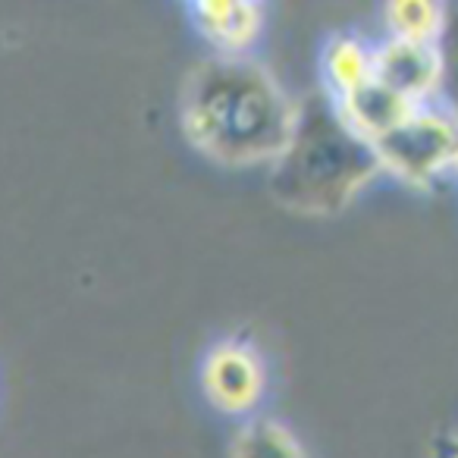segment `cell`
Segmentation results:
<instances>
[{
	"label": "cell",
	"instance_id": "obj_3",
	"mask_svg": "<svg viewBox=\"0 0 458 458\" xmlns=\"http://www.w3.org/2000/svg\"><path fill=\"white\" fill-rule=\"evenodd\" d=\"M377 164L411 189H430L458 170V116L443 104L418 107L374 145Z\"/></svg>",
	"mask_w": 458,
	"mask_h": 458
},
{
	"label": "cell",
	"instance_id": "obj_1",
	"mask_svg": "<svg viewBox=\"0 0 458 458\" xmlns=\"http://www.w3.org/2000/svg\"><path fill=\"white\" fill-rule=\"evenodd\" d=\"M301 101L251 57L214 54L182 91V129L195 151L220 166L274 164L299 126Z\"/></svg>",
	"mask_w": 458,
	"mask_h": 458
},
{
	"label": "cell",
	"instance_id": "obj_8",
	"mask_svg": "<svg viewBox=\"0 0 458 458\" xmlns=\"http://www.w3.org/2000/svg\"><path fill=\"white\" fill-rule=\"evenodd\" d=\"M374 47L377 45H368L358 35H333L327 41L320 54V72H324L327 95L333 101L374 79Z\"/></svg>",
	"mask_w": 458,
	"mask_h": 458
},
{
	"label": "cell",
	"instance_id": "obj_5",
	"mask_svg": "<svg viewBox=\"0 0 458 458\" xmlns=\"http://www.w3.org/2000/svg\"><path fill=\"white\" fill-rule=\"evenodd\" d=\"M201 386L220 411L249 414L264 395V364L249 345L223 343L204 358Z\"/></svg>",
	"mask_w": 458,
	"mask_h": 458
},
{
	"label": "cell",
	"instance_id": "obj_10",
	"mask_svg": "<svg viewBox=\"0 0 458 458\" xmlns=\"http://www.w3.org/2000/svg\"><path fill=\"white\" fill-rule=\"evenodd\" d=\"M389 38L437 45L445 26V4L433 0H393L383 10Z\"/></svg>",
	"mask_w": 458,
	"mask_h": 458
},
{
	"label": "cell",
	"instance_id": "obj_6",
	"mask_svg": "<svg viewBox=\"0 0 458 458\" xmlns=\"http://www.w3.org/2000/svg\"><path fill=\"white\" fill-rule=\"evenodd\" d=\"M195 29L223 57H249L264 26V10L255 0H198L191 4Z\"/></svg>",
	"mask_w": 458,
	"mask_h": 458
},
{
	"label": "cell",
	"instance_id": "obj_9",
	"mask_svg": "<svg viewBox=\"0 0 458 458\" xmlns=\"http://www.w3.org/2000/svg\"><path fill=\"white\" fill-rule=\"evenodd\" d=\"M229 458H311L286 424L274 418H255L242 424L229 443Z\"/></svg>",
	"mask_w": 458,
	"mask_h": 458
},
{
	"label": "cell",
	"instance_id": "obj_7",
	"mask_svg": "<svg viewBox=\"0 0 458 458\" xmlns=\"http://www.w3.org/2000/svg\"><path fill=\"white\" fill-rule=\"evenodd\" d=\"M336 110H339V116H343L345 126H349L358 139H364L370 148H374L383 135H389L395 126H402L418 107H411L405 98H399L383 82L370 79L368 85H361V89L339 98Z\"/></svg>",
	"mask_w": 458,
	"mask_h": 458
},
{
	"label": "cell",
	"instance_id": "obj_2",
	"mask_svg": "<svg viewBox=\"0 0 458 458\" xmlns=\"http://www.w3.org/2000/svg\"><path fill=\"white\" fill-rule=\"evenodd\" d=\"M374 148L343 123L330 95L301 101L286 151L270 164V195L301 216H336L377 176Z\"/></svg>",
	"mask_w": 458,
	"mask_h": 458
},
{
	"label": "cell",
	"instance_id": "obj_12",
	"mask_svg": "<svg viewBox=\"0 0 458 458\" xmlns=\"http://www.w3.org/2000/svg\"><path fill=\"white\" fill-rule=\"evenodd\" d=\"M433 458H458V433L439 439V443L433 445Z\"/></svg>",
	"mask_w": 458,
	"mask_h": 458
},
{
	"label": "cell",
	"instance_id": "obj_11",
	"mask_svg": "<svg viewBox=\"0 0 458 458\" xmlns=\"http://www.w3.org/2000/svg\"><path fill=\"white\" fill-rule=\"evenodd\" d=\"M439 64H443V89H439V104L458 116V4L445 7V26L437 41Z\"/></svg>",
	"mask_w": 458,
	"mask_h": 458
},
{
	"label": "cell",
	"instance_id": "obj_4",
	"mask_svg": "<svg viewBox=\"0 0 458 458\" xmlns=\"http://www.w3.org/2000/svg\"><path fill=\"white\" fill-rule=\"evenodd\" d=\"M374 79L405 98L411 107L439 104L443 64L437 45L386 38L374 47Z\"/></svg>",
	"mask_w": 458,
	"mask_h": 458
}]
</instances>
